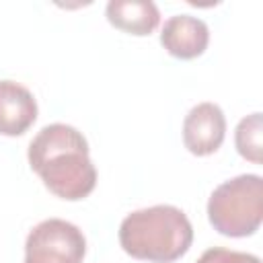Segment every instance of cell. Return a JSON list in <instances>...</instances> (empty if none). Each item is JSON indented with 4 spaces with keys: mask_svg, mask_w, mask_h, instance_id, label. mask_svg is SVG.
I'll list each match as a JSON object with an SVG mask.
<instances>
[{
    "mask_svg": "<svg viewBox=\"0 0 263 263\" xmlns=\"http://www.w3.org/2000/svg\"><path fill=\"white\" fill-rule=\"evenodd\" d=\"M105 14L115 29L136 37H146L160 25V10L152 0H111Z\"/></svg>",
    "mask_w": 263,
    "mask_h": 263,
    "instance_id": "ba28073f",
    "label": "cell"
},
{
    "mask_svg": "<svg viewBox=\"0 0 263 263\" xmlns=\"http://www.w3.org/2000/svg\"><path fill=\"white\" fill-rule=\"evenodd\" d=\"M208 220L216 232L230 238H245L263 222V179L261 175H238L220 183L208 199Z\"/></svg>",
    "mask_w": 263,
    "mask_h": 263,
    "instance_id": "3957f363",
    "label": "cell"
},
{
    "mask_svg": "<svg viewBox=\"0 0 263 263\" xmlns=\"http://www.w3.org/2000/svg\"><path fill=\"white\" fill-rule=\"evenodd\" d=\"M27 158L31 171L60 199L80 201L97 185V168L88 142L68 123H49L31 140Z\"/></svg>",
    "mask_w": 263,
    "mask_h": 263,
    "instance_id": "6da1fadb",
    "label": "cell"
},
{
    "mask_svg": "<svg viewBox=\"0 0 263 263\" xmlns=\"http://www.w3.org/2000/svg\"><path fill=\"white\" fill-rule=\"evenodd\" d=\"M35 119L37 101L33 92L14 80H0V136H23Z\"/></svg>",
    "mask_w": 263,
    "mask_h": 263,
    "instance_id": "52a82bcc",
    "label": "cell"
},
{
    "mask_svg": "<svg viewBox=\"0 0 263 263\" xmlns=\"http://www.w3.org/2000/svg\"><path fill=\"white\" fill-rule=\"evenodd\" d=\"M193 242V226L187 214L168 203L150 205L127 214L119 224L121 249L140 261L173 263Z\"/></svg>",
    "mask_w": 263,
    "mask_h": 263,
    "instance_id": "7a4b0ae2",
    "label": "cell"
},
{
    "mask_svg": "<svg viewBox=\"0 0 263 263\" xmlns=\"http://www.w3.org/2000/svg\"><path fill=\"white\" fill-rule=\"evenodd\" d=\"M197 263H261V259L251 253L232 251V249H224V247H212L201 253Z\"/></svg>",
    "mask_w": 263,
    "mask_h": 263,
    "instance_id": "30bf717a",
    "label": "cell"
},
{
    "mask_svg": "<svg viewBox=\"0 0 263 263\" xmlns=\"http://www.w3.org/2000/svg\"><path fill=\"white\" fill-rule=\"evenodd\" d=\"M261 134H263V121H261V113L255 111L247 117H242L234 129V144H236V152L253 162V164H261L263 160V142H261Z\"/></svg>",
    "mask_w": 263,
    "mask_h": 263,
    "instance_id": "9c48e42d",
    "label": "cell"
},
{
    "mask_svg": "<svg viewBox=\"0 0 263 263\" xmlns=\"http://www.w3.org/2000/svg\"><path fill=\"white\" fill-rule=\"evenodd\" d=\"M226 138V117L220 105L203 101L183 119V144L193 156L214 154Z\"/></svg>",
    "mask_w": 263,
    "mask_h": 263,
    "instance_id": "5b68a950",
    "label": "cell"
},
{
    "mask_svg": "<svg viewBox=\"0 0 263 263\" xmlns=\"http://www.w3.org/2000/svg\"><path fill=\"white\" fill-rule=\"evenodd\" d=\"M160 43L173 58L193 60L199 58L210 43V29L205 21L191 14L168 16L160 31Z\"/></svg>",
    "mask_w": 263,
    "mask_h": 263,
    "instance_id": "8992f818",
    "label": "cell"
},
{
    "mask_svg": "<svg viewBox=\"0 0 263 263\" xmlns=\"http://www.w3.org/2000/svg\"><path fill=\"white\" fill-rule=\"evenodd\" d=\"M84 255L82 230L68 220L47 218L27 234L23 263H82Z\"/></svg>",
    "mask_w": 263,
    "mask_h": 263,
    "instance_id": "277c9868",
    "label": "cell"
}]
</instances>
